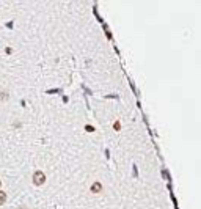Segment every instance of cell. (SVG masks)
<instances>
[{"label":"cell","instance_id":"obj_1","mask_svg":"<svg viewBox=\"0 0 201 209\" xmlns=\"http://www.w3.org/2000/svg\"><path fill=\"white\" fill-rule=\"evenodd\" d=\"M44 181H46V176L43 171H35V175H33V183L36 185H41V184H44Z\"/></svg>","mask_w":201,"mask_h":209},{"label":"cell","instance_id":"obj_2","mask_svg":"<svg viewBox=\"0 0 201 209\" xmlns=\"http://www.w3.org/2000/svg\"><path fill=\"white\" fill-rule=\"evenodd\" d=\"M6 201V193L5 192H0V204H3Z\"/></svg>","mask_w":201,"mask_h":209},{"label":"cell","instance_id":"obj_3","mask_svg":"<svg viewBox=\"0 0 201 209\" xmlns=\"http://www.w3.org/2000/svg\"><path fill=\"white\" fill-rule=\"evenodd\" d=\"M0 185H2V184H0Z\"/></svg>","mask_w":201,"mask_h":209}]
</instances>
